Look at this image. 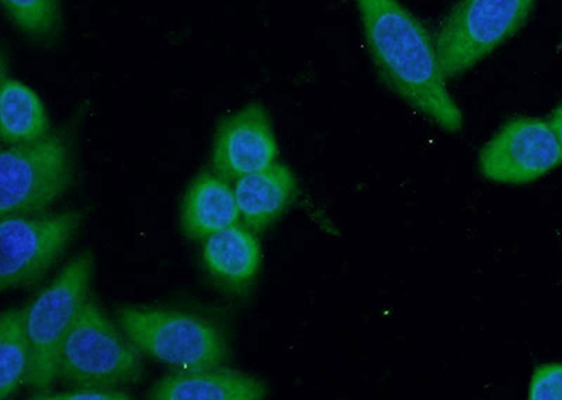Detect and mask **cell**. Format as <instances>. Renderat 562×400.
<instances>
[{
  "label": "cell",
  "mask_w": 562,
  "mask_h": 400,
  "mask_svg": "<svg viewBox=\"0 0 562 400\" xmlns=\"http://www.w3.org/2000/svg\"><path fill=\"white\" fill-rule=\"evenodd\" d=\"M366 44L381 82L445 132L463 129L450 96L435 37L400 0H356Z\"/></svg>",
  "instance_id": "6da1fadb"
},
{
  "label": "cell",
  "mask_w": 562,
  "mask_h": 400,
  "mask_svg": "<svg viewBox=\"0 0 562 400\" xmlns=\"http://www.w3.org/2000/svg\"><path fill=\"white\" fill-rule=\"evenodd\" d=\"M115 315L144 357L176 373L223 367L228 362L224 333L199 315L154 307H122Z\"/></svg>",
  "instance_id": "7a4b0ae2"
},
{
  "label": "cell",
  "mask_w": 562,
  "mask_h": 400,
  "mask_svg": "<svg viewBox=\"0 0 562 400\" xmlns=\"http://www.w3.org/2000/svg\"><path fill=\"white\" fill-rule=\"evenodd\" d=\"M143 357L120 324L88 298L65 338L58 378L70 387H132L143 378Z\"/></svg>",
  "instance_id": "3957f363"
},
{
  "label": "cell",
  "mask_w": 562,
  "mask_h": 400,
  "mask_svg": "<svg viewBox=\"0 0 562 400\" xmlns=\"http://www.w3.org/2000/svg\"><path fill=\"white\" fill-rule=\"evenodd\" d=\"M74 182V138L69 129L0 152V217L47 212Z\"/></svg>",
  "instance_id": "277c9868"
},
{
  "label": "cell",
  "mask_w": 562,
  "mask_h": 400,
  "mask_svg": "<svg viewBox=\"0 0 562 400\" xmlns=\"http://www.w3.org/2000/svg\"><path fill=\"white\" fill-rule=\"evenodd\" d=\"M93 267L92 252L78 254L27 305L32 356L26 384L34 393L52 391L57 381L59 353L79 309L89 298Z\"/></svg>",
  "instance_id": "5b68a950"
},
{
  "label": "cell",
  "mask_w": 562,
  "mask_h": 400,
  "mask_svg": "<svg viewBox=\"0 0 562 400\" xmlns=\"http://www.w3.org/2000/svg\"><path fill=\"white\" fill-rule=\"evenodd\" d=\"M535 2L459 0L434 36L445 78H459L518 33Z\"/></svg>",
  "instance_id": "8992f818"
},
{
  "label": "cell",
  "mask_w": 562,
  "mask_h": 400,
  "mask_svg": "<svg viewBox=\"0 0 562 400\" xmlns=\"http://www.w3.org/2000/svg\"><path fill=\"white\" fill-rule=\"evenodd\" d=\"M69 209L48 215H2L0 219V292L42 282L63 256L82 224Z\"/></svg>",
  "instance_id": "52a82bcc"
},
{
  "label": "cell",
  "mask_w": 562,
  "mask_h": 400,
  "mask_svg": "<svg viewBox=\"0 0 562 400\" xmlns=\"http://www.w3.org/2000/svg\"><path fill=\"white\" fill-rule=\"evenodd\" d=\"M562 163V148L550 122L515 117L499 129L480 155L485 179L526 184L546 176Z\"/></svg>",
  "instance_id": "ba28073f"
},
{
  "label": "cell",
  "mask_w": 562,
  "mask_h": 400,
  "mask_svg": "<svg viewBox=\"0 0 562 400\" xmlns=\"http://www.w3.org/2000/svg\"><path fill=\"white\" fill-rule=\"evenodd\" d=\"M272 119L260 103H249L221 119L214 135L211 167L227 182L278 163Z\"/></svg>",
  "instance_id": "9c48e42d"
},
{
  "label": "cell",
  "mask_w": 562,
  "mask_h": 400,
  "mask_svg": "<svg viewBox=\"0 0 562 400\" xmlns=\"http://www.w3.org/2000/svg\"><path fill=\"white\" fill-rule=\"evenodd\" d=\"M262 262V250L252 229L234 225L205 239L203 263L223 292L245 297L252 289Z\"/></svg>",
  "instance_id": "30bf717a"
},
{
  "label": "cell",
  "mask_w": 562,
  "mask_h": 400,
  "mask_svg": "<svg viewBox=\"0 0 562 400\" xmlns=\"http://www.w3.org/2000/svg\"><path fill=\"white\" fill-rule=\"evenodd\" d=\"M266 384L252 375L223 367L173 373L159 379L147 395L153 400H260Z\"/></svg>",
  "instance_id": "8fae6325"
},
{
  "label": "cell",
  "mask_w": 562,
  "mask_h": 400,
  "mask_svg": "<svg viewBox=\"0 0 562 400\" xmlns=\"http://www.w3.org/2000/svg\"><path fill=\"white\" fill-rule=\"evenodd\" d=\"M297 192V179L281 163L246 174L234 186L240 218L254 232L263 231L288 212Z\"/></svg>",
  "instance_id": "7c38bea8"
},
{
  "label": "cell",
  "mask_w": 562,
  "mask_h": 400,
  "mask_svg": "<svg viewBox=\"0 0 562 400\" xmlns=\"http://www.w3.org/2000/svg\"><path fill=\"white\" fill-rule=\"evenodd\" d=\"M180 215L186 237L193 240L207 239L240 221L234 188L213 169L195 176L184 194Z\"/></svg>",
  "instance_id": "4fadbf2b"
},
{
  "label": "cell",
  "mask_w": 562,
  "mask_h": 400,
  "mask_svg": "<svg viewBox=\"0 0 562 400\" xmlns=\"http://www.w3.org/2000/svg\"><path fill=\"white\" fill-rule=\"evenodd\" d=\"M49 133L42 99L27 84L8 75L7 59L0 65V137L4 147L37 141Z\"/></svg>",
  "instance_id": "5bb4252c"
},
{
  "label": "cell",
  "mask_w": 562,
  "mask_h": 400,
  "mask_svg": "<svg viewBox=\"0 0 562 400\" xmlns=\"http://www.w3.org/2000/svg\"><path fill=\"white\" fill-rule=\"evenodd\" d=\"M30 356L27 307L8 309L0 317V400H7L26 382Z\"/></svg>",
  "instance_id": "9a60e30c"
},
{
  "label": "cell",
  "mask_w": 562,
  "mask_h": 400,
  "mask_svg": "<svg viewBox=\"0 0 562 400\" xmlns=\"http://www.w3.org/2000/svg\"><path fill=\"white\" fill-rule=\"evenodd\" d=\"M10 22L30 42L52 47L64 32L63 0H2Z\"/></svg>",
  "instance_id": "2e32d148"
},
{
  "label": "cell",
  "mask_w": 562,
  "mask_h": 400,
  "mask_svg": "<svg viewBox=\"0 0 562 400\" xmlns=\"http://www.w3.org/2000/svg\"><path fill=\"white\" fill-rule=\"evenodd\" d=\"M531 400H562V363L541 364L531 375Z\"/></svg>",
  "instance_id": "e0dca14e"
},
{
  "label": "cell",
  "mask_w": 562,
  "mask_h": 400,
  "mask_svg": "<svg viewBox=\"0 0 562 400\" xmlns=\"http://www.w3.org/2000/svg\"><path fill=\"white\" fill-rule=\"evenodd\" d=\"M34 400H133L123 388L72 387L67 391L34 393Z\"/></svg>",
  "instance_id": "ac0fdd59"
},
{
  "label": "cell",
  "mask_w": 562,
  "mask_h": 400,
  "mask_svg": "<svg viewBox=\"0 0 562 400\" xmlns=\"http://www.w3.org/2000/svg\"><path fill=\"white\" fill-rule=\"evenodd\" d=\"M550 124L562 148V103L554 110V113L551 114Z\"/></svg>",
  "instance_id": "d6986e66"
}]
</instances>
